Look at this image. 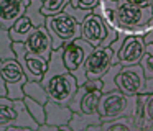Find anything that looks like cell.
Masks as SVG:
<instances>
[{
	"label": "cell",
	"instance_id": "cell-1",
	"mask_svg": "<svg viewBox=\"0 0 153 131\" xmlns=\"http://www.w3.org/2000/svg\"><path fill=\"white\" fill-rule=\"evenodd\" d=\"M92 12L102 15L117 33H125L127 36H145L153 26V8L135 7L123 0H100Z\"/></svg>",
	"mask_w": 153,
	"mask_h": 131
},
{
	"label": "cell",
	"instance_id": "cell-2",
	"mask_svg": "<svg viewBox=\"0 0 153 131\" xmlns=\"http://www.w3.org/2000/svg\"><path fill=\"white\" fill-rule=\"evenodd\" d=\"M41 85L48 93V100L68 105L77 90L74 75L66 69L63 62V48L54 49L48 61V69L41 79Z\"/></svg>",
	"mask_w": 153,
	"mask_h": 131
},
{
	"label": "cell",
	"instance_id": "cell-3",
	"mask_svg": "<svg viewBox=\"0 0 153 131\" xmlns=\"http://www.w3.org/2000/svg\"><path fill=\"white\" fill-rule=\"evenodd\" d=\"M45 28L48 29L54 49L63 48L64 44L81 38V21H77L73 15L68 12H61L58 15L46 16L45 20Z\"/></svg>",
	"mask_w": 153,
	"mask_h": 131
},
{
	"label": "cell",
	"instance_id": "cell-4",
	"mask_svg": "<svg viewBox=\"0 0 153 131\" xmlns=\"http://www.w3.org/2000/svg\"><path fill=\"white\" fill-rule=\"evenodd\" d=\"M137 103V95H125L120 90L104 92L97 103V113L102 121H110L115 118H132Z\"/></svg>",
	"mask_w": 153,
	"mask_h": 131
},
{
	"label": "cell",
	"instance_id": "cell-5",
	"mask_svg": "<svg viewBox=\"0 0 153 131\" xmlns=\"http://www.w3.org/2000/svg\"><path fill=\"white\" fill-rule=\"evenodd\" d=\"M117 29L107 23L102 15L96 12H89L81 23V38L89 43L92 48L109 46L117 38Z\"/></svg>",
	"mask_w": 153,
	"mask_h": 131
},
{
	"label": "cell",
	"instance_id": "cell-6",
	"mask_svg": "<svg viewBox=\"0 0 153 131\" xmlns=\"http://www.w3.org/2000/svg\"><path fill=\"white\" fill-rule=\"evenodd\" d=\"M92 49H94L92 46L89 43H86L82 38H77L63 46V62L68 71L74 75L77 87H81L87 80L84 64H86L87 56L92 52Z\"/></svg>",
	"mask_w": 153,
	"mask_h": 131
},
{
	"label": "cell",
	"instance_id": "cell-7",
	"mask_svg": "<svg viewBox=\"0 0 153 131\" xmlns=\"http://www.w3.org/2000/svg\"><path fill=\"white\" fill-rule=\"evenodd\" d=\"M25 126L36 131L38 124L30 116L23 100H10L7 97H0V126Z\"/></svg>",
	"mask_w": 153,
	"mask_h": 131
},
{
	"label": "cell",
	"instance_id": "cell-8",
	"mask_svg": "<svg viewBox=\"0 0 153 131\" xmlns=\"http://www.w3.org/2000/svg\"><path fill=\"white\" fill-rule=\"evenodd\" d=\"M12 49L15 52V59L22 66L27 80H40L43 79L45 72L48 69V61L45 57L33 52H28L25 48V43H12Z\"/></svg>",
	"mask_w": 153,
	"mask_h": 131
},
{
	"label": "cell",
	"instance_id": "cell-9",
	"mask_svg": "<svg viewBox=\"0 0 153 131\" xmlns=\"http://www.w3.org/2000/svg\"><path fill=\"white\" fill-rule=\"evenodd\" d=\"M117 90H120L125 95H138L143 93L145 87V75L140 67V64L133 66H122L115 77Z\"/></svg>",
	"mask_w": 153,
	"mask_h": 131
},
{
	"label": "cell",
	"instance_id": "cell-10",
	"mask_svg": "<svg viewBox=\"0 0 153 131\" xmlns=\"http://www.w3.org/2000/svg\"><path fill=\"white\" fill-rule=\"evenodd\" d=\"M114 54L115 52L109 48V46H97L92 49L89 56L86 59V75L87 79H100L107 71L110 69V66L115 64L114 62Z\"/></svg>",
	"mask_w": 153,
	"mask_h": 131
},
{
	"label": "cell",
	"instance_id": "cell-11",
	"mask_svg": "<svg viewBox=\"0 0 153 131\" xmlns=\"http://www.w3.org/2000/svg\"><path fill=\"white\" fill-rule=\"evenodd\" d=\"M102 95L100 90H87L84 85L77 87L74 97L68 103L73 113L81 111V113H97V103Z\"/></svg>",
	"mask_w": 153,
	"mask_h": 131
},
{
	"label": "cell",
	"instance_id": "cell-12",
	"mask_svg": "<svg viewBox=\"0 0 153 131\" xmlns=\"http://www.w3.org/2000/svg\"><path fill=\"white\" fill-rule=\"evenodd\" d=\"M25 48L28 52L38 54L50 61V56L53 52V43H51V36L45 26H36L25 41Z\"/></svg>",
	"mask_w": 153,
	"mask_h": 131
},
{
	"label": "cell",
	"instance_id": "cell-13",
	"mask_svg": "<svg viewBox=\"0 0 153 131\" xmlns=\"http://www.w3.org/2000/svg\"><path fill=\"white\" fill-rule=\"evenodd\" d=\"M145 48H146V44L142 36H135V35L127 36L119 51V62L122 66L138 64L142 56L145 54Z\"/></svg>",
	"mask_w": 153,
	"mask_h": 131
},
{
	"label": "cell",
	"instance_id": "cell-14",
	"mask_svg": "<svg viewBox=\"0 0 153 131\" xmlns=\"http://www.w3.org/2000/svg\"><path fill=\"white\" fill-rule=\"evenodd\" d=\"M27 3L23 0H0V28L8 29L22 15H25Z\"/></svg>",
	"mask_w": 153,
	"mask_h": 131
},
{
	"label": "cell",
	"instance_id": "cell-15",
	"mask_svg": "<svg viewBox=\"0 0 153 131\" xmlns=\"http://www.w3.org/2000/svg\"><path fill=\"white\" fill-rule=\"evenodd\" d=\"M73 116V111L68 105L56 103L53 100H48L45 103V123L50 126H63L68 124Z\"/></svg>",
	"mask_w": 153,
	"mask_h": 131
},
{
	"label": "cell",
	"instance_id": "cell-16",
	"mask_svg": "<svg viewBox=\"0 0 153 131\" xmlns=\"http://www.w3.org/2000/svg\"><path fill=\"white\" fill-rule=\"evenodd\" d=\"M0 75L4 77L5 84H18V82H27L22 66L17 59H5L0 61Z\"/></svg>",
	"mask_w": 153,
	"mask_h": 131
},
{
	"label": "cell",
	"instance_id": "cell-17",
	"mask_svg": "<svg viewBox=\"0 0 153 131\" xmlns=\"http://www.w3.org/2000/svg\"><path fill=\"white\" fill-rule=\"evenodd\" d=\"M33 29H35V26L31 25V21L25 15H22L20 18L8 28V35H10L12 43H25Z\"/></svg>",
	"mask_w": 153,
	"mask_h": 131
},
{
	"label": "cell",
	"instance_id": "cell-18",
	"mask_svg": "<svg viewBox=\"0 0 153 131\" xmlns=\"http://www.w3.org/2000/svg\"><path fill=\"white\" fill-rule=\"evenodd\" d=\"M102 120H100L99 113H81V111H76L73 113L68 126L71 128V131H86L89 126H96V124H100Z\"/></svg>",
	"mask_w": 153,
	"mask_h": 131
},
{
	"label": "cell",
	"instance_id": "cell-19",
	"mask_svg": "<svg viewBox=\"0 0 153 131\" xmlns=\"http://www.w3.org/2000/svg\"><path fill=\"white\" fill-rule=\"evenodd\" d=\"M23 93L25 97L33 98V100L40 102L41 105H45L48 102V93L40 80H27L23 84Z\"/></svg>",
	"mask_w": 153,
	"mask_h": 131
},
{
	"label": "cell",
	"instance_id": "cell-20",
	"mask_svg": "<svg viewBox=\"0 0 153 131\" xmlns=\"http://www.w3.org/2000/svg\"><path fill=\"white\" fill-rule=\"evenodd\" d=\"M99 130L100 131H137L132 123V118L128 116L115 118V120H110V121H102L99 124Z\"/></svg>",
	"mask_w": 153,
	"mask_h": 131
},
{
	"label": "cell",
	"instance_id": "cell-21",
	"mask_svg": "<svg viewBox=\"0 0 153 131\" xmlns=\"http://www.w3.org/2000/svg\"><path fill=\"white\" fill-rule=\"evenodd\" d=\"M25 16L31 21V25L36 26H45L46 16L41 13V0H30V3L25 8Z\"/></svg>",
	"mask_w": 153,
	"mask_h": 131
},
{
	"label": "cell",
	"instance_id": "cell-22",
	"mask_svg": "<svg viewBox=\"0 0 153 131\" xmlns=\"http://www.w3.org/2000/svg\"><path fill=\"white\" fill-rule=\"evenodd\" d=\"M148 95L146 93H138L137 95V103H135V110L132 115V123L135 126L137 131L143 130V120H145V100Z\"/></svg>",
	"mask_w": 153,
	"mask_h": 131
},
{
	"label": "cell",
	"instance_id": "cell-23",
	"mask_svg": "<svg viewBox=\"0 0 153 131\" xmlns=\"http://www.w3.org/2000/svg\"><path fill=\"white\" fill-rule=\"evenodd\" d=\"M23 103H25V107H27L30 116L36 121L38 126H40V124H45V105H41L40 102L33 100V98H30V97H23Z\"/></svg>",
	"mask_w": 153,
	"mask_h": 131
},
{
	"label": "cell",
	"instance_id": "cell-24",
	"mask_svg": "<svg viewBox=\"0 0 153 131\" xmlns=\"http://www.w3.org/2000/svg\"><path fill=\"white\" fill-rule=\"evenodd\" d=\"M5 59H15V52L12 49V39L8 29L0 28V61Z\"/></svg>",
	"mask_w": 153,
	"mask_h": 131
},
{
	"label": "cell",
	"instance_id": "cell-25",
	"mask_svg": "<svg viewBox=\"0 0 153 131\" xmlns=\"http://www.w3.org/2000/svg\"><path fill=\"white\" fill-rule=\"evenodd\" d=\"M120 67H122V64H120V62H117V64H112L109 71H107L105 74L100 77V79H102V84H104L102 93H104V92H110V90H117L115 77H117V74H119Z\"/></svg>",
	"mask_w": 153,
	"mask_h": 131
},
{
	"label": "cell",
	"instance_id": "cell-26",
	"mask_svg": "<svg viewBox=\"0 0 153 131\" xmlns=\"http://www.w3.org/2000/svg\"><path fill=\"white\" fill-rule=\"evenodd\" d=\"M71 0H43L41 2V13L45 16H53L58 15L64 10V7L69 3Z\"/></svg>",
	"mask_w": 153,
	"mask_h": 131
},
{
	"label": "cell",
	"instance_id": "cell-27",
	"mask_svg": "<svg viewBox=\"0 0 153 131\" xmlns=\"http://www.w3.org/2000/svg\"><path fill=\"white\" fill-rule=\"evenodd\" d=\"M138 64H140V67H142V71H143L145 79H152L153 77V54L152 52L145 49V54L142 56V59H140Z\"/></svg>",
	"mask_w": 153,
	"mask_h": 131
},
{
	"label": "cell",
	"instance_id": "cell-28",
	"mask_svg": "<svg viewBox=\"0 0 153 131\" xmlns=\"http://www.w3.org/2000/svg\"><path fill=\"white\" fill-rule=\"evenodd\" d=\"M148 95V93H146ZM153 126V93H150L145 100V120H143V130Z\"/></svg>",
	"mask_w": 153,
	"mask_h": 131
},
{
	"label": "cell",
	"instance_id": "cell-29",
	"mask_svg": "<svg viewBox=\"0 0 153 131\" xmlns=\"http://www.w3.org/2000/svg\"><path fill=\"white\" fill-rule=\"evenodd\" d=\"M69 3H71V7H74V8H81V10L92 12V10L100 3V0H71Z\"/></svg>",
	"mask_w": 153,
	"mask_h": 131
},
{
	"label": "cell",
	"instance_id": "cell-30",
	"mask_svg": "<svg viewBox=\"0 0 153 131\" xmlns=\"http://www.w3.org/2000/svg\"><path fill=\"white\" fill-rule=\"evenodd\" d=\"M125 38H127L125 33H119V35H117V38L109 44V48L112 49V51L115 52L117 56H119V51H120V48H122V44H123V41H125Z\"/></svg>",
	"mask_w": 153,
	"mask_h": 131
},
{
	"label": "cell",
	"instance_id": "cell-31",
	"mask_svg": "<svg viewBox=\"0 0 153 131\" xmlns=\"http://www.w3.org/2000/svg\"><path fill=\"white\" fill-rule=\"evenodd\" d=\"M36 131H71V128L68 124H63V126H50V124H40L36 128Z\"/></svg>",
	"mask_w": 153,
	"mask_h": 131
},
{
	"label": "cell",
	"instance_id": "cell-32",
	"mask_svg": "<svg viewBox=\"0 0 153 131\" xmlns=\"http://www.w3.org/2000/svg\"><path fill=\"white\" fill-rule=\"evenodd\" d=\"M143 93H153V77L145 79V87H143Z\"/></svg>",
	"mask_w": 153,
	"mask_h": 131
},
{
	"label": "cell",
	"instance_id": "cell-33",
	"mask_svg": "<svg viewBox=\"0 0 153 131\" xmlns=\"http://www.w3.org/2000/svg\"><path fill=\"white\" fill-rule=\"evenodd\" d=\"M123 2L130 3V5H135V7H148L150 5V0H123Z\"/></svg>",
	"mask_w": 153,
	"mask_h": 131
},
{
	"label": "cell",
	"instance_id": "cell-34",
	"mask_svg": "<svg viewBox=\"0 0 153 131\" xmlns=\"http://www.w3.org/2000/svg\"><path fill=\"white\" fill-rule=\"evenodd\" d=\"M4 131H35V130H31V128H25V126H7Z\"/></svg>",
	"mask_w": 153,
	"mask_h": 131
},
{
	"label": "cell",
	"instance_id": "cell-35",
	"mask_svg": "<svg viewBox=\"0 0 153 131\" xmlns=\"http://www.w3.org/2000/svg\"><path fill=\"white\" fill-rule=\"evenodd\" d=\"M143 41H145V44H153V26H152V29L143 36Z\"/></svg>",
	"mask_w": 153,
	"mask_h": 131
},
{
	"label": "cell",
	"instance_id": "cell-36",
	"mask_svg": "<svg viewBox=\"0 0 153 131\" xmlns=\"http://www.w3.org/2000/svg\"><path fill=\"white\" fill-rule=\"evenodd\" d=\"M86 131H100V130H99V124H96V126H89Z\"/></svg>",
	"mask_w": 153,
	"mask_h": 131
},
{
	"label": "cell",
	"instance_id": "cell-37",
	"mask_svg": "<svg viewBox=\"0 0 153 131\" xmlns=\"http://www.w3.org/2000/svg\"><path fill=\"white\" fill-rule=\"evenodd\" d=\"M23 2H25V3H27V5H28V3H30V0H23Z\"/></svg>",
	"mask_w": 153,
	"mask_h": 131
},
{
	"label": "cell",
	"instance_id": "cell-38",
	"mask_svg": "<svg viewBox=\"0 0 153 131\" xmlns=\"http://www.w3.org/2000/svg\"><path fill=\"white\" fill-rule=\"evenodd\" d=\"M41 2H43V0H41Z\"/></svg>",
	"mask_w": 153,
	"mask_h": 131
}]
</instances>
